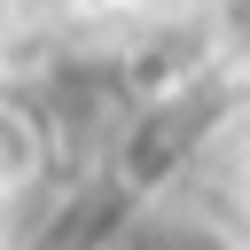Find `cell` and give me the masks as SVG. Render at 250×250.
Here are the masks:
<instances>
[{"instance_id": "obj_2", "label": "cell", "mask_w": 250, "mask_h": 250, "mask_svg": "<svg viewBox=\"0 0 250 250\" xmlns=\"http://www.w3.org/2000/svg\"><path fill=\"white\" fill-rule=\"evenodd\" d=\"M148 250H234L219 227H203V219H164L156 234H148Z\"/></svg>"}, {"instance_id": "obj_1", "label": "cell", "mask_w": 250, "mask_h": 250, "mask_svg": "<svg viewBox=\"0 0 250 250\" xmlns=\"http://www.w3.org/2000/svg\"><path fill=\"white\" fill-rule=\"evenodd\" d=\"M31 172H39V133H31V117L0 109V195H16Z\"/></svg>"}]
</instances>
